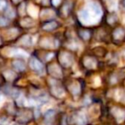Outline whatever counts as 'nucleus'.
<instances>
[{
  "instance_id": "7",
  "label": "nucleus",
  "mask_w": 125,
  "mask_h": 125,
  "mask_svg": "<svg viewBox=\"0 0 125 125\" xmlns=\"http://www.w3.org/2000/svg\"><path fill=\"white\" fill-rule=\"evenodd\" d=\"M124 5H125V1H124Z\"/></svg>"
},
{
  "instance_id": "3",
  "label": "nucleus",
  "mask_w": 125,
  "mask_h": 125,
  "mask_svg": "<svg viewBox=\"0 0 125 125\" xmlns=\"http://www.w3.org/2000/svg\"><path fill=\"white\" fill-rule=\"evenodd\" d=\"M75 123L77 125H86L87 117L83 113H80V114L75 116Z\"/></svg>"
},
{
  "instance_id": "2",
  "label": "nucleus",
  "mask_w": 125,
  "mask_h": 125,
  "mask_svg": "<svg viewBox=\"0 0 125 125\" xmlns=\"http://www.w3.org/2000/svg\"><path fill=\"white\" fill-rule=\"evenodd\" d=\"M112 114L116 116L118 123H122L125 119V111L119 108H114L112 110Z\"/></svg>"
},
{
  "instance_id": "6",
  "label": "nucleus",
  "mask_w": 125,
  "mask_h": 125,
  "mask_svg": "<svg viewBox=\"0 0 125 125\" xmlns=\"http://www.w3.org/2000/svg\"><path fill=\"white\" fill-rule=\"evenodd\" d=\"M123 55H124V57H125V52H124V54H123Z\"/></svg>"
},
{
  "instance_id": "4",
  "label": "nucleus",
  "mask_w": 125,
  "mask_h": 125,
  "mask_svg": "<svg viewBox=\"0 0 125 125\" xmlns=\"http://www.w3.org/2000/svg\"><path fill=\"white\" fill-rule=\"evenodd\" d=\"M31 66L33 67V70H34L35 71L40 72V70H43V65L40 63V62H39L36 59H33L31 62Z\"/></svg>"
},
{
  "instance_id": "5",
  "label": "nucleus",
  "mask_w": 125,
  "mask_h": 125,
  "mask_svg": "<svg viewBox=\"0 0 125 125\" xmlns=\"http://www.w3.org/2000/svg\"><path fill=\"white\" fill-rule=\"evenodd\" d=\"M113 36L116 40H122L124 37V31L122 28H117L113 33Z\"/></svg>"
},
{
  "instance_id": "1",
  "label": "nucleus",
  "mask_w": 125,
  "mask_h": 125,
  "mask_svg": "<svg viewBox=\"0 0 125 125\" xmlns=\"http://www.w3.org/2000/svg\"><path fill=\"white\" fill-rule=\"evenodd\" d=\"M102 14L100 7L96 3H91L88 8L84 9L81 12V19L87 23H93L98 21Z\"/></svg>"
}]
</instances>
